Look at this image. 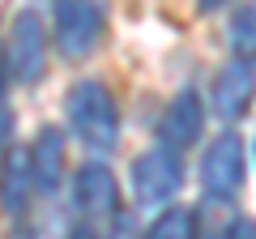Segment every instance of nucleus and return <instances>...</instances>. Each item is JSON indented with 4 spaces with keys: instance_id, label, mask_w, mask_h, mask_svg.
Segmentation results:
<instances>
[{
    "instance_id": "nucleus-1",
    "label": "nucleus",
    "mask_w": 256,
    "mask_h": 239,
    "mask_svg": "<svg viewBox=\"0 0 256 239\" xmlns=\"http://www.w3.org/2000/svg\"><path fill=\"white\" fill-rule=\"evenodd\" d=\"M64 111H68V124H73L77 141L94 154H107L116 150L120 141V107H116V94L98 82V77H82L73 82L68 98H64Z\"/></svg>"
},
{
    "instance_id": "nucleus-7",
    "label": "nucleus",
    "mask_w": 256,
    "mask_h": 239,
    "mask_svg": "<svg viewBox=\"0 0 256 239\" xmlns=\"http://www.w3.org/2000/svg\"><path fill=\"white\" fill-rule=\"evenodd\" d=\"M73 196H77V210L86 214V222L120 218V184L102 162H82V171L73 175Z\"/></svg>"
},
{
    "instance_id": "nucleus-12",
    "label": "nucleus",
    "mask_w": 256,
    "mask_h": 239,
    "mask_svg": "<svg viewBox=\"0 0 256 239\" xmlns=\"http://www.w3.org/2000/svg\"><path fill=\"white\" fill-rule=\"evenodd\" d=\"M230 43H235V56H244V60L256 56V4L252 9H239L230 18Z\"/></svg>"
},
{
    "instance_id": "nucleus-13",
    "label": "nucleus",
    "mask_w": 256,
    "mask_h": 239,
    "mask_svg": "<svg viewBox=\"0 0 256 239\" xmlns=\"http://www.w3.org/2000/svg\"><path fill=\"white\" fill-rule=\"evenodd\" d=\"M13 128H18V116H13L9 102L0 98V158H9V150H13Z\"/></svg>"
},
{
    "instance_id": "nucleus-3",
    "label": "nucleus",
    "mask_w": 256,
    "mask_h": 239,
    "mask_svg": "<svg viewBox=\"0 0 256 239\" xmlns=\"http://www.w3.org/2000/svg\"><path fill=\"white\" fill-rule=\"evenodd\" d=\"M102 30H107V13L98 4H82V0H64L52 9V38L60 47V56L82 60L98 47Z\"/></svg>"
},
{
    "instance_id": "nucleus-2",
    "label": "nucleus",
    "mask_w": 256,
    "mask_h": 239,
    "mask_svg": "<svg viewBox=\"0 0 256 239\" xmlns=\"http://www.w3.org/2000/svg\"><path fill=\"white\" fill-rule=\"evenodd\" d=\"M128 180H132V196H137V205H146V210L166 205L184 188V158L158 141V146L141 150V154L132 158Z\"/></svg>"
},
{
    "instance_id": "nucleus-5",
    "label": "nucleus",
    "mask_w": 256,
    "mask_h": 239,
    "mask_svg": "<svg viewBox=\"0 0 256 239\" xmlns=\"http://www.w3.org/2000/svg\"><path fill=\"white\" fill-rule=\"evenodd\" d=\"M248 175V150L244 137L235 132H222L218 141H210V150L201 154V184L210 196H235L244 188Z\"/></svg>"
},
{
    "instance_id": "nucleus-9",
    "label": "nucleus",
    "mask_w": 256,
    "mask_h": 239,
    "mask_svg": "<svg viewBox=\"0 0 256 239\" xmlns=\"http://www.w3.org/2000/svg\"><path fill=\"white\" fill-rule=\"evenodd\" d=\"M38 192L34 171H30V154L26 150H9L4 166H0V205L9 218H22L30 210V196Z\"/></svg>"
},
{
    "instance_id": "nucleus-10",
    "label": "nucleus",
    "mask_w": 256,
    "mask_h": 239,
    "mask_svg": "<svg viewBox=\"0 0 256 239\" xmlns=\"http://www.w3.org/2000/svg\"><path fill=\"white\" fill-rule=\"evenodd\" d=\"M26 154H30V171H34L38 192H56L64 180V132L56 124H43Z\"/></svg>"
},
{
    "instance_id": "nucleus-4",
    "label": "nucleus",
    "mask_w": 256,
    "mask_h": 239,
    "mask_svg": "<svg viewBox=\"0 0 256 239\" xmlns=\"http://www.w3.org/2000/svg\"><path fill=\"white\" fill-rule=\"evenodd\" d=\"M9 68L13 82L38 86L47 73V22L38 9H22L9 30Z\"/></svg>"
},
{
    "instance_id": "nucleus-6",
    "label": "nucleus",
    "mask_w": 256,
    "mask_h": 239,
    "mask_svg": "<svg viewBox=\"0 0 256 239\" xmlns=\"http://www.w3.org/2000/svg\"><path fill=\"white\" fill-rule=\"evenodd\" d=\"M252 94H256V60H226V64L214 73V111L222 120H244L248 107H252Z\"/></svg>"
},
{
    "instance_id": "nucleus-11",
    "label": "nucleus",
    "mask_w": 256,
    "mask_h": 239,
    "mask_svg": "<svg viewBox=\"0 0 256 239\" xmlns=\"http://www.w3.org/2000/svg\"><path fill=\"white\" fill-rule=\"evenodd\" d=\"M146 239H196V210H188V205H166L150 222Z\"/></svg>"
},
{
    "instance_id": "nucleus-14",
    "label": "nucleus",
    "mask_w": 256,
    "mask_h": 239,
    "mask_svg": "<svg viewBox=\"0 0 256 239\" xmlns=\"http://www.w3.org/2000/svg\"><path fill=\"white\" fill-rule=\"evenodd\" d=\"M226 239H256V218H235L226 230Z\"/></svg>"
},
{
    "instance_id": "nucleus-16",
    "label": "nucleus",
    "mask_w": 256,
    "mask_h": 239,
    "mask_svg": "<svg viewBox=\"0 0 256 239\" xmlns=\"http://www.w3.org/2000/svg\"><path fill=\"white\" fill-rule=\"evenodd\" d=\"M68 239H98V230H94L90 222H86V226H77V230H73V235H68Z\"/></svg>"
},
{
    "instance_id": "nucleus-8",
    "label": "nucleus",
    "mask_w": 256,
    "mask_h": 239,
    "mask_svg": "<svg viewBox=\"0 0 256 239\" xmlns=\"http://www.w3.org/2000/svg\"><path fill=\"white\" fill-rule=\"evenodd\" d=\"M201 128H205V102L196 90H180L171 98V107L162 111V128H158V137H162L166 150H188L201 141Z\"/></svg>"
},
{
    "instance_id": "nucleus-15",
    "label": "nucleus",
    "mask_w": 256,
    "mask_h": 239,
    "mask_svg": "<svg viewBox=\"0 0 256 239\" xmlns=\"http://www.w3.org/2000/svg\"><path fill=\"white\" fill-rule=\"evenodd\" d=\"M13 82V68H9V47L0 43V94H4V86Z\"/></svg>"
}]
</instances>
